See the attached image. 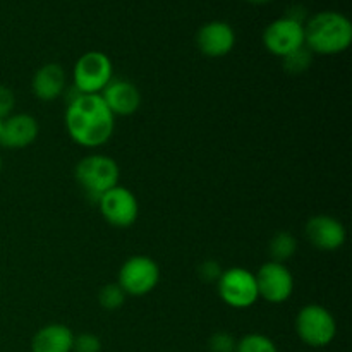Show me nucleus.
<instances>
[{
    "label": "nucleus",
    "mask_w": 352,
    "mask_h": 352,
    "mask_svg": "<svg viewBox=\"0 0 352 352\" xmlns=\"http://www.w3.org/2000/svg\"><path fill=\"white\" fill-rule=\"evenodd\" d=\"M64 120L71 140L85 148L103 146L116 129V117L100 95L72 96Z\"/></svg>",
    "instance_id": "nucleus-1"
},
{
    "label": "nucleus",
    "mask_w": 352,
    "mask_h": 352,
    "mask_svg": "<svg viewBox=\"0 0 352 352\" xmlns=\"http://www.w3.org/2000/svg\"><path fill=\"white\" fill-rule=\"evenodd\" d=\"M352 43V24L336 10L318 12L305 24V47L311 54L337 55Z\"/></svg>",
    "instance_id": "nucleus-2"
},
{
    "label": "nucleus",
    "mask_w": 352,
    "mask_h": 352,
    "mask_svg": "<svg viewBox=\"0 0 352 352\" xmlns=\"http://www.w3.org/2000/svg\"><path fill=\"white\" fill-rule=\"evenodd\" d=\"M74 177L86 196L98 201L100 196L119 184L120 168L109 155L91 153L78 162Z\"/></svg>",
    "instance_id": "nucleus-3"
},
{
    "label": "nucleus",
    "mask_w": 352,
    "mask_h": 352,
    "mask_svg": "<svg viewBox=\"0 0 352 352\" xmlns=\"http://www.w3.org/2000/svg\"><path fill=\"white\" fill-rule=\"evenodd\" d=\"M296 333L313 349L330 346L337 336L336 316L322 305H306L296 316Z\"/></svg>",
    "instance_id": "nucleus-4"
},
{
    "label": "nucleus",
    "mask_w": 352,
    "mask_h": 352,
    "mask_svg": "<svg viewBox=\"0 0 352 352\" xmlns=\"http://www.w3.org/2000/svg\"><path fill=\"white\" fill-rule=\"evenodd\" d=\"M112 78V60L103 52H86L72 69V82L81 95H100Z\"/></svg>",
    "instance_id": "nucleus-5"
},
{
    "label": "nucleus",
    "mask_w": 352,
    "mask_h": 352,
    "mask_svg": "<svg viewBox=\"0 0 352 352\" xmlns=\"http://www.w3.org/2000/svg\"><path fill=\"white\" fill-rule=\"evenodd\" d=\"M160 282V267L146 254H134L127 258L117 275V284L126 296L143 298L157 289Z\"/></svg>",
    "instance_id": "nucleus-6"
},
{
    "label": "nucleus",
    "mask_w": 352,
    "mask_h": 352,
    "mask_svg": "<svg viewBox=\"0 0 352 352\" xmlns=\"http://www.w3.org/2000/svg\"><path fill=\"white\" fill-rule=\"evenodd\" d=\"M217 292L220 299L234 309H248L256 305L260 299L256 277L253 272L243 267L223 270L217 280Z\"/></svg>",
    "instance_id": "nucleus-7"
},
{
    "label": "nucleus",
    "mask_w": 352,
    "mask_h": 352,
    "mask_svg": "<svg viewBox=\"0 0 352 352\" xmlns=\"http://www.w3.org/2000/svg\"><path fill=\"white\" fill-rule=\"evenodd\" d=\"M98 210L105 222L117 229H127L138 220L140 205L131 189L117 184L98 198Z\"/></svg>",
    "instance_id": "nucleus-8"
},
{
    "label": "nucleus",
    "mask_w": 352,
    "mask_h": 352,
    "mask_svg": "<svg viewBox=\"0 0 352 352\" xmlns=\"http://www.w3.org/2000/svg\"><path fill=\"white\" fill-rule=\"evenodd\" d=\"M258 285V294L270 305H282L289 301L294 292V275L285 263L268 260L254 274Z\"/></svg>",
    "instance_id": "nucleus-9"
},
{
    "label": "nucleus",
    "mask_w": 352,
    "mask_h": 352,
    "mask_svg": "<svg viewBox=\"0 0 352 352\" xmlns=\"http://www.w3.org/2000/svg\"><path fill=\"white\" fill-rule=\"evenodd\" d=\"M263 45L272 55L284 58L285 55L305 47V24L289 17L275 19L265 28Z\"/></svg>",
    "instance_id": "nucleus-10"
},
{
    "label": "nucleus",
    "mask_w": 352,
    "mask_h": 352,
    "mask_svg": "<svg viewBox=\"0 0 352 352\" xmlns=\"http://www.w3.org/2000/svg\"><path fill=\"white\" fill-rule=\"evenodd\" d=\"M306 239L320 251H337L346 244L344 223L332 215H315L306 222Z\"/></svg>",
    "instance_id": "nucleus-11"
},
{
    "label": "nucleus",
    "mask_w": 352,
    "mask_h": 352,
    "mask_svg": "<svg viewBox=\"0 0 352 352\" xmlns=\"http://www.w3.org/2000/svg\"><path fill=\"white\" fill-rule=\"evenodd\" d=\"M196 45L206 57L220 58L232 52L236 45V33L232 26L223 21H212L203 24L196 34Z\"/></svg>",
    "instance_id": "nucleus-12"
},
{
    "label": "nucleus",
    "mask_w": 352,
    "mask_h": 352,
    "mask_svg": "<svg viewBox=\"0 0 352 352\" xmlns=\"http://www.w3.org/2000/svg\"><path fill=\"white\" fill-rule=\"evenodd\" d=\"M100 96L105 105L109 107L113 117H127L138 112L141 107V93L134 82L127 79L112 78V81L105 86Z\"/></svg>",
    "instance_id": "nucleus-13"
},
{
    "label": "nucleus",
    "mask_w": 352,
    "mask_h": 352,
    "mask_svg": "<svg viewBox=\"0 0 352 352\" xmlns=\"http://www.w3.org/2000/svg\"><path fill=\"white\" fill-rule=\"evenodd\" d=\"M40 126L31 113H12L3 119L0 146L9 150H23L36 141Z\"/></svg>",
    "instance_id": "nucleus-14"
},
{
    "label": "nucleus",
    "mask_w": 352,
    "mask_h": 352,
    "mask_svg": "<svg viewBox=\"0 0 352 352\" xmlns=\"http://www.w3.org/2000/svg\"><path fill=\"white\" fill-rule=\"evenodd\" d=\"M67 86V74L60 64H45L38 69L31 79V91L41 102H54L64 93Z\"/></svg>",
    "instance_id": "nucleus-15"
},
{
    "label": "nucleus",
    "mask_w": 352,
    "mask_h": 352,
    "mask_svg": "<svg viewBox=\"0 0 352 352\" xmlns=\"http://www.w3.org/2000/svg\"><path fill=\"white\" fill-rule=\"evenodd\" d=\"M74 332L64 323H48L31 339V352H72Z\"/></svg>",
    "instance_id": "nucleus-16"
},
{
    "label": "nucleus",
    "mask_w": 352,
    "mask_h": 352,
    "mask_svg": "<svg viewBox=\"0 0 352 352\" xmlns=\"http://www.w3.org/2000/svg\"><path fill=\"white\" fill-rule=\"evenodd\" d=\"M296 253H298V239L294 237V234L287 232V230L277 232L268 243V254H270L272 261L285 263Z\"/></svg>",
    "instance_id": "nucleus-17"
},
{
    "label": "nucleus",
    "mask_w": 352,
    "mask_h": 352,
    "mask_svg": "<svg viewBox=\"0 0 352 352\" xmlns=\"http://www.w3.org/2000/svg\"><path fill=\"white\" fill-rule=\"evenodd\" d=\"M236 352H278L270 337L263 333H246L237 339Z\"/></svg>",
    "instance_id": "nucleus-18"
},
{
    "label": "nucleus",
    "mask_w": 352,
    "mask_h": 352,
    "mask_svg": "<svg viewBox=\"0 0 352 352\" xmlns=\"http://www.w3.org/2000/svg\"><path fill=\"white\" fill-rule=\"evenodd\" d=\"M126 292L120 289V285L117 282L103 285L98 292L100 306L103 309H107V311H116V309L122 308L124 302H126Z\"/></svg>",
    "instance_id": "nucleus-19"
},
{
    "label": "nucleus",
    "mask_w": 352,
    "mask_h": 352,
    "mask_svg": "<svg viewBox=\"0 0 352 352\" xmlns=\"http://www.w3.org/2000/svg\"><path fill=\"white\" fill-rule=\"evenodd\" d=\"M311 62L313 54L306 47L298 48V50H294L292 54L285 55V57L282 58V65H284L285 71L291 72V74H301V72L308 71Z\"/></svg>",
    "instance_id": "nucleus-20"
},
{
    "label": "nucleus",
    "mask_w": 352,
    "mask_h": 352,
    "mask_svg": "<svg viewBox=\"0 0 352 352\" xmlns=\"http://www.w3.org/2000/svg\"><path fill=\"white\" fill-rule=\"evenodd\" d=\"M237 339L229 332H215L208 339L210 352H236Z\"/></svg>",
    "instance_id": "nucleus-21"
},
{
    "label": "nucleus",
    "mask_w": 352,
    "mask_h": 352,
    "mask_svg": "<svg viewBox=\"0 0 352 352\" xmlns=\"http://www.w3.org/2000/svg\"><path fill=\"white\" fill-rule=\"evenodd\" d=\"M72 352H102V340L95 333L82 332L74 336Z\"/></svg>",
    "instance_id": "nucleus-22"
},
{
    "label": "nucleus",
    "mask_w": 352,
    "mask_h": 352,
    "mask_svg": "<svg viewBox=\"0 0 352 352\" xmlns=\"http://www.w3.org/2000/svg\"><path fill=\"white\" fill-rule=\"evenodd\" d=\"M16 107V96L12 89L7 86H0V119H7L12 116V110Z\"/></svg>",
    "instance_id": "nucleus-23"
},
{
    "label": "nucleus",
    "mask_w": 352,
    "mask_h": 352,
    "mask_svg": "<svg viewBox=\"0 0 352 352\" xmlns=\"http://www.w3.org/2000/svg\"><path fill=\"white\" fill-rule=\"evenodd\" d=\"M222 267H220L217 261L213 260H206L203 261L201 267H199V278L205 282H208V284H213V282H217L220 278V275H222Z\"/></svg>",
    "instance_id": "nucleus-24"
},
{
    "label": "nucleus",
    "mask_w": 352,
    "mask_h": 352,
    "mask_svg": "<svg viewBox=\"0 0 352 352\" xmlns=\"http://www.w3.org/2000/svg\"><path fill=\"white\" fill-rule=\"evenodd\" d=\"M246 2L256 3V6H261V3H268V2H272V0H246Z\"/></svg>",
    "instance_id": "nucleus-25"
},
{
    "label": "nucleus",
    "mask_w": 352,
    "mask_h": 352,
    "mask_svg": "<svg viewBox=\"0 0 352 352\" xmlns=\"http://www.w3.org/2000/svg\"><path fill=\"white\" fill-rule=\"evenodd\" d=\"M2 127H3V119H0V134H2Z\"/></svg>",
    "instance_id": "nucleus-26"
},
{
    "label": "nucleus",
    "mask_w": 352,
    "mask_h": 352,
    "mask_svg": "<svg viewBox=\"0 0 352 352\" xmlns=\"http://www.w3.org/2000/svg\"><path fill=\"white\" fill-rule=\"evenodd\" d=\"M0 172H2V157H0Z\"/></svg>",
    "instance_id": "nucleus-27"
}]
</instances>
